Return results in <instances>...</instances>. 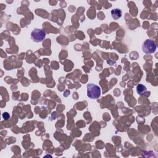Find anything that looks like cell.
<instances>
[{
	"mask_svg": "<svg viewBox=\"0 0 158 158\" xmlns=\"http://www.w3.org/2000/svg\"><path fill=\"white\" fill-rule=\"evenodd\" d=\"M2 117H3V118L5 120H8L9 118V117H10V115H9V113L8 112H4L3 114H2Z\"/></svg>",
	"mask_w": 158,
	"mask_h": 158,
	"instance_id": "6",
	"label": "cell"
},
{
	"mask_svg": "<svg viewBox=\"0 0 158 158\" xmlns=\"http://www.w3.org/2000/svg\"><path fill=\"white\" fill-rule=\"evenodd\" d=\"M142 50L146 54H151L154 52L156 50V44L155 41L151 39L145 40L142 45Z\"/></svg>",
	"mask_w": 158,
	"mask_h": 158,
	"instance_id": "2",
	"label": "cell"
},
{
	"mask_svg": "<svg viewBox=\"0 0 158 158\" xmlns=\"http://www.w3.org/2000/svg\"><path fill=\"white\" fill-rule=\"evenodd\" d=\"M122 10L118 8H115L111 10V15L114 20H118L122 17Z\"/></svg>",
	"mask_w": 158,
	"mask_h": 158,
	"instance_id": "4",
	"label": "cell"
},
{
	"mask_svg": "<svg viewBox=\"0 0 158 158\" xmlns=\"http://www.w3.org/2000/svg\"><path fill=\"white\" fill-rule=\"evenodd\" d=\"M46 33L41 29L35 28L31 33V40L36 43L41 42L45 38Z\"/></svg>",
	"mask_w": 158,
	"mask_h": 158,
	"instance_id": "3",
	"label": "cell"
},
{
	"mask_svg": "<svg viewBox=\"0 0 158 158\" xmlns=\"http://www.w3.org/2000/svg\"><path fill=\"white\" fill-rule=\"evenodd\" d=\"M146 87L142 85V84H138L136 86V91L139 95H143L146 92Z\"/></svg>",
	"mask_w": 158,
	"mask_h": 158,
	"instance_id": "5",
	"label": "cell"
},
{
	"mask_svg": "<svg viewBox=\"0 0 158 158\" xmlns=\"http://www.w3.org/2000/svg\"><path fill=\"white\" fill-rule=\"evenodd\" d=\"M101 95V88L99 86L89 83L87 85V96L91 99L98 98Z\"/></svg>",
	"mask_w": 158,
	"mask_h": 158,
	"instance_id": "1",
	"label": "cell"
}]
</instances>
